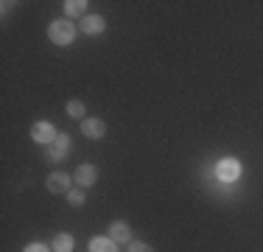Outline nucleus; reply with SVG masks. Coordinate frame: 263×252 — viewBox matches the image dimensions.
<instances>
[{"mask_svg":"<svg viewBox=\"0 0 263 252\" xmlns=\"http://www.w3.org/2000/svg\"><path fill=\"white\" fill-rule=\"evenodd\" d=\"M90 252H118V247H115L112 238L98 236V238H92V241H90Z\"/></svg>","mask_w":263,"mask_h":252,"instance_id":"nucleus-10","label":"nucleus"},{"mask_svg":"<svg viewBox=\"0 0 263 252\" xmlns=\"http://www.w3.org/2000/svg\"><path fill=\"white\" fill-rule=\"evenodd\" d=\"M81 31L90 34V37L101 34V31H104V17L101 14H87L84 20H81Z\"/></svg>","mask_w":263,"mask_h":252,"instance_id":"nucleus-8","label":"nucleus"},{"mask_svg":"<svg viewBox=\"0 0 263 252\" xmlns=\"http://www.w3.org/2000/svg\"><path fill=\"white\" fill-rule=\"evenodd\" d=\"M48 37H51L53 45H70L73 37H76V25L70 20H53L48 28Z\"/></svg>","mask_w":263,"mask_h":252,"instance_id":"nucleus-1","label":"nucleus"},{"mask_svg":"<svg viewBox=\"0 0 263 252\" xmlns=\"http://www.w3.org/2000/svg\"><path fill=\"white\" fill-rule=\"evenodd\" d=\"M45 185H48V191H51V193H67V191H70V176H67L65 171H56V174L48 176Z\"/></svg>","mask_w":263,"mask_h":252,"instance_id":"nucleus-6","label":"nucleus"},{"mask_svg":"<svg viewBox=\"0 0 263 252\" xmlns=\"http://www.w3.org/2000/svg\"><path fill=\"white\" fill-rule=\"evenodd\" d=\"M109 238L115 244H132L129 238H132V230H129V224L126 222H112L109 224Z\"/></svg>","mask_w":263,"mask_h":252,"instance_id":"nucleus-7","label":"nucleus"},{"mask_svg":"<svg viewBox=\"0 0 263 252\" xmlns=\"http://www.w3.org/2000/svg\"><path fill=\"white\" fill-rule=\"evenodd\" d=\"M67 115L70 118H84V104H81V101H67Z\"/></svg>","mask_w":263,"mask_h":252,"instance_id":"nucleus-14","label":"nucleus"},{"mask_svg":"<svg viewBox=\"0 0 263 252\" xmlns=\"http://www.w3.org/2000/svg\"><path fill=\"white\" fill-rule=\"evenodd\" d=\"M81 135L90 137V140H98V137L106 135V123L101 118H84V121H81Z\"/></svg>","mask_w":263,"mask_h":252,"instance_id":"nucleus-5","label":"nucleus"},{"mask_svg":"<svg viewBox=\"0 0 263 252\" xmlns=\"http://www.w3.org/2000/svg\"><path fill=\"white\" fill-rule=\"evenodd\" d=\"M67 202H70L73 207L84 205V188H70V191H67Z\"/></svg>","mask_w":263,"mask_h":252,"instance_id":"nucleus-13","label":"nucleus"},{"mask_svg":"<svg viewBox=\"0 0 263 252\" xmlns=\"http://www.w3.org/2000/svg\"><path fill=\"white\" fill-rule=\"evenodd\" d=\"M31 137H34L36 143H42V146H51L59 135H56V129H53L51 123L40 121V123H34V129H31Z\"/></svg>","mask_w":263,"mask_h":252,"instance_id":"nucleus-4","label":"nucleus"},{"mask_svg":"<svg viewBox=\"0 0 263 252\" xmlns=\"http://www.w3.org/2000/svg\"><path fill=\"white\" fill-rule=\"evenodd\" d=\"M67 149H70V137H67V135H59V137L51 143V149H48V157H51V160H59V157L67 154Z\"/></svg>","mask_w":263,"mask_h":252,"instance_id":"nucleus-9","label":"nucleus"},{"mask_svg":"<svg viewBox=\"0 0 263 252\" xmlns=\"http://www.w3.org/2000/svg\"><path fill=\"white\" fill-rule=\"evenodd\" d=\"M216 176H218L221 182H235L238 176H241V163L233 160V157H224V160H218Z\"/></svg>","mask_w":263,"mask_h":252,"instance_id":"nucleus-2","label":"nucleus"},{"mask_svg":"<svg viewBox=\"0 0 263 252\" xmlns=\"http://www.w3.org/2000/svg\"><path fill=\"white\" fill-rule=\"evenodd\" d=\"M70 249H73V236L59 232V236L53 238V252H70Z\"/></svg>","mask_w":263,"mask_h":252,"instance_id":"nucleus-11","label":"nucleus"},{"mask_svg":"<svg viewBox=\"0 0 263 252\" xmlns=\"http://www.w3.org/2000/svg\"><path fill=\"white\" fill-rule=\"evenodd\" d=\"M23 252H51V249H48L45 244H28V247L23 249Z\"/></svg>","mask_w":263,"mask_h":252,"instance_id":"nucleus-16","label":"nucleus"},{"mask_svg":"<svg viewBox=\"0 0 263 252\" xmlns=\"http://www.w3.org/2000/svg\"><path fill=\"white\" fill-rule=\"evenodd\" d=\"M65 11H67L70 17H81V20H84L87 3H84V0H67V3H65Z\"/></svg>","mask_w":263,"mask_h":252,"instance_id":"nucleus-12","label":"nucleus"},{"mask_svg":"<svg viewBox=\"0 0 263 252\" xmlns=\"http://www.w3.org/2000/svg\"><path fill=\"white\" fill-rule=\"evenodd\" d=\"M73 179H76L79 188H90V185H96V179H98V168L90 166V163H81L76 168V174H73Z\"/></svg>","mask_w":263,"mask_h":252,"instance_id":"nucleus-3","label":"nucleus"},{"mask_svg":"<svg viewBox=\"0 0 263 252\" xmlns=\"http://www.w3.org/2000/svg\"><path fill=\"white\" fill-rule=\"evenodd\" d=\"M129 252H152V247H148V244H143V241H132L129 244Z\"/></svg>","mask_w":263,"mask_h":252,"instance_id":"nucleus-15","label":"nucleus"}]
</instances>
